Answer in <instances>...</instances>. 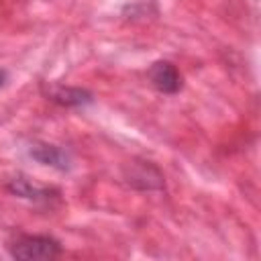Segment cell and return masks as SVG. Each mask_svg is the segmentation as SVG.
<instances>
[{
    "mask_svg": "<svg viewBox=\"0 0 261 261\" xmlns=\"http://www.w3.org/2000/svg\"><path fill=\"white\" fill-rule=\"evenodd\" d=\"M8 251L16 259H53L61 253V245L47 234H18L8 243Z\"/></svg>",
    "mask_w": 261,
    "mask_h": 261,
    "instance_id": "obj_1",
    "label": "cell"
},
{
    "mask_svg": "<svg viewBox=\"0 0 261 261\" xmlns=\"http://www.w3.org/2000/svg\"><path fill=\"white\" fill-rule=\"evenodd\" d=\"M147 75H149L153 88L163 94H175L181 88V75H179L177 67L169 61H155L149 67Z\"/></svg>",
    "mask_w": 261,
    "mask_h": 261,
    "instance_id": "obj_2",
    "label": "cell"
},
{
    "mask_svg": "<svg viewBox=\"0 0 261 261\" xmlns=\"http://www.w3.org/2000/svg\"><path fill=\"white\" fill-rule=\"evenodd\" d=\"M31 157H35L43 165H53L57 169H65L69 163V155L55 145H33Z\"/></svg>",
    "mask_w": 261,
    "mask_h": 261,
    "instance_id": "obj_3",
    "label": "cell"
},
{
    "mask_svg": "<svg viewBox=\"0 0 261 261\" xmlns=\"http://www.w3.org/2000/svg\"><path fill=\"white\" fill-rule=\"evenodd\" d=\"M8 190H10L12 194L20 196V198L35 200V202H37V200H49L51 194H53V190H49V188H37V186H31V181L24 179V177H14V179H10Z\"/></svg>",
    "mask_w": 261,
    "mask_h": 261,
    "instance_id": "obj_4",
    "label": "cell"
},
{
    "mask_svg": "<svg viewBox=\"0 0 261 261\" xmlns=\"http://www.w3.org/2000/svg\"><path fill=\"white\" fill-rule=\"evenodd\" d=\"M49 96H51L53 102L63 104V106H80V104H86V102L92 100L90 94L80 90V88H57Z\"/></svg>",
    "mask_w": 261,
    "mask_h": 261,
    "instance_id": "obj_5",
    "label": "cell"
},
{
    "mask_svg": "<svg viewBox=\"0 0 261 261\" xmlns=\"http://www.w3.org/2000/svg\"><path fill=\"white\" fill-rule=\"evenodd\" d=\"M4 82H6V71H4V69H0V86H2Z\"/></svg>",
    "mask_w": 261,
    "mask_h": 261,
    "instance_id": "obj_6",
    "label": "cell"
}]
</instances>
